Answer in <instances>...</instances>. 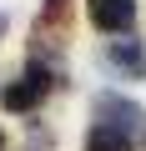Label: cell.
<instances>
[{"label": "cell", "mask_w": 146, "mask_h": 151, "mask_svg": "<svg viewBox=\"0 0 146 151\" xmlns=\"http://www.w3.org/2000/svg\"><path fill=\"white\" fill-rule=\"evenodd\" d=\"M55 86H60V70H50L45 60H30L10 86L0 91V101H5V111H15V116H20V111H35Z\"/></svg>", "instance_id": "6da1fadb"}, {"label": "cell", "mask_w": 146, "mask_h": 151, "mask_svg": "<svg viewBox=\"0 0 146 151\" xmlns=\"http://www.w3.org/2000/svg\"><path fill=\"white\" fill-rule=\"evenodd\" d=\"M96 116H101L96 126H106V131H116V136H126V141H131V136H146V116H141V106L126 101V96H116V91H111V96H106V91L96 96Z\"/></svg>", "instance_id": "7a4b0ae2"}, {"label": "cell", "mask_w": 146, "mask_h": 151, "mask_svg": "<svg viewBox=\"0 0 146 151\" xmlns=\"http://www.w3.org/2000/svg\"><path fill=\"white\" fill-rule=\"evenodd\" d=\"M86 15H91L96 30H126L136 20V0H91Z\"/></svg>", "instance_id": "3957f363"}, {"label": "cell", "mask_w": 146, "mask_h": 151, "mask_svg": "<svg viewBox=\"0 0 146 151\" xmlns=\"http://www.w3.org/2000/svg\"><path fill=\"white\" fill-rule=\"evenodd\" d=\"M101 60H106L111 70H121V76H141V70H146L141 40H106V45H101Z\"/></svg>", "instance_id": "277c9868"}, {"label": "cell", "mask_w": 146, "mask_h": 151, "mask_svg": "<svg viewBox=\"0 0 146 151\" xmlns=\"http://www.w3.org/2000/svg\"><path fill=\"white\" fill-rule=\"evenodd\" d=\"M86 151H136L126 136H116V131H106V126H91V136H86Z\"/></svg>", "instance_id": "5b68a950"}, {"label": "cell", "mask_w": 146, "mask_h": 151, "mask_svg": "<svg viewBox=\"0 0 146 151\" xmlns=\"http://www.w3.org/2000/svg\"><path fill=\"white\" fill-rule=\"evenodd\" d=\"M70 15V0H45V10H40V30H50V25H60Z\"/></svg>", "instance_id": "8992f818"}, {"label": "cell", "mask_w": 146, "mask_h": 151, "mask_svg": "<svg viewBox=\"0 0 146 151\" xmlns=\"http://www.w3.org/2000/svg\"><path fill=\"white\" fill-rule=\"evenodd\" d=\"M0 151H5V136H0Z\"/></svg>", "instance_id": "52a82bcc"}]
</instances>
